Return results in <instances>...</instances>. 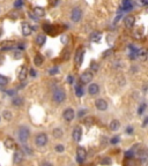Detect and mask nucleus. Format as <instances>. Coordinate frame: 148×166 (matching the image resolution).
<instances>
[{
    "label": "nucleus",
    "instance_id": "obj_19",
    "mask_svg": "<svg viewBox=\"0 0 148 166\" xmlns=\"http://www.w3.org/2000/svg\"><path fill=\"white\" fill-rule=\"evenodd\" d=\"M4 144H5V147H6L7 149H14V148H15V142H14L12 138H7Z\"/></svg>",
    "mask_w": 148,
    "mask_h": 166
},
{
    "label": "nucleus",
    "instance_id": "obj_27",
    "mask_svg": "<svg viewBox=\"0 0 148 166\" xmlns=\"http://www.w3.org/2000/svg\"><path fill=\"white\" fill-rule=\"evenodd\" d=\"M101 164H103V165H109V164H111V159H110L109 157H104V158L101 160Z\"/></svg>",
    "mask_w": 148,
    "mask_h": 166
},
{
    "label": "nucleus",
    "instance_id": "obj_28",
    "mask_svg": "<svg viewBox=\"0 0 148 166\" xmlns=\"http://www.w3.org/2000/svg\"><path fill=\"white\" fill-rule=\"evenodd\" d=\"M137 3H138L140 7H145V6H147L148 0H137Z\"/></svg>",
    "mask_w": 148,
    "mask_h": 166
},
{
    "label": "nucleus",
    "instance_id": "obj_40",
    "mask_svg": "<svg viewBox=\"0 0 148 166\" xmlns=\"http://www.w3.org/2000/svg\"><path fill=\"white\" fill-rule=\"evenodd\" d=\"M67 80H68V83H71V84L73 83V77H72V76H68V78H67Z\"/></svg>",
    "mask_w": 148,
    "mask_h": 166
},
{
    "label": "nucleus",
    "instance_id": "obj_17",
    "mask_svg": "<svg viewBox=\"0 0 148 166\" xmlns=\"http://www.w3.org/2000/svg\"><path fill=\"white\" fill-rule=\"evenodd\" d=\"M45 42H46V36H44V35H38V36L36 37V43H37V45L43 46Z\"/></svg>",
    "mask_w": 148,
    "mask_h": 166
},
{
    "label": "nucleus",
    "instance_id": "obj_12",
    "mask_svg": "<svg viewBox=\"0 0 148 166\" xmlns=\"http://www.w3.org/2000/svg\"><path fill=\"white\" fill-rule=\"evenodd\" d=\"M31 33H32L31 26L27 22H23L22 23V33H23V36H29Z\"/></svg>",
    "mask_w": 148,
    "mask_h": 166
},
{
    "label": "nucleus",
    "instance_id": "obj_11",
    "mask_svg": "<svg viewBox=\"0 0 148 166\" xmlns=\"http://www.w3.org/2000/svg\"><path fill=\"white\" fill-rule=\"evenodd\" d=\"M23 160V152L21 150H16L14 152V163L15 164H20Z\"/></svg>",
    "mask_w": 148,
    "mask_h": 166
},
{
    "label": "nucleus",
    "instance_id": "obj_22",
    "mask_svg": "<svg viewBox=\"0 0 148 166\" xmlns=\"http://www.w3.org/2000/svg\"><path fill=\"white\" fill-rule=\"evenodd\" d=\"M138 57H139V59L141 61H146V59H147V52H146V50L138 51Z\"/></svg>",
    "mask_w": 148,
    "mask_h": 166
},
{
    "label": "nucleus",
    "instance_id": "obj_5",
    "mask_svg": "<svg viewBox=\"0 0 148 166\" xmlns=\"http://www.w3.org/2000/svg\"><path fill=\"white\" fill-rule=\"evenodd\" d=\"M35 143H36V145H38V147H44V145L48 143V136H46V134H44V133L38 134V135L36 136Z\"/></svg>",
    "mask_w": 148,
    "mask_h": 166
},
{
    "label": "nucleus",
    "instance_id": "obj_20",
    "mask_svg": "<svg viewBox=\"0 0 148 166\" xmlns=\"http://www.w3.org/2000/svg\"><path fill=\"white\" fill-rule=\"evenodd\" d=\"M12 104H13L14 106H21V105L23 104V98H22V97L16 96V97H14V98H13Z\"/></svg>",
    "mask_w": 148,
    "mask_h": 166
},
{
    "label": "nucleus",
    "instance_id": "obj_41",
    "mask_svg": "<svg viewBox=\"0 0 148 166\" xmlns=\"http://www.w3.org/2000/svg\"><path fill=\"white\" fill-rule=\"evenodd\" d=\"M85 114H86V110H82V111L80 112V114H79V115H80V117H82V115H85Z\"/></svg>",
    "mask_w": 148,
    "mask_h": 166
},
{
    "label": "nucleus",
    "instance_id": "obj_30",
    "mask_svg": "<svg viewBox=\"0 0 148 166\" xmlns=\"http://www.w3.org/2000/svg\"><path fill=\"white\" fill-rule=\"evenodd\" d=\"M112 53H114V50H111V49H110V50H108V51H105V52H104V53L102 54V57H103V58H107V57H109V56H111Z\"/></svg>",
    "mask_w": 148,
    "mask_h": 166
},
{
    "label": "nucleus",
    "instance_id": "obj_16",
    "mask_svg": "<svg viewBox=\"0 0 148 166\" xmlns=\"http://www.w3.org/2000/svg\"><path fill=\"white\" fill-rule=\"evenodd\" d=\"M27 76H28V69H27L26 67H22V68L20 69V72H19V80L25 81Z\"/></svg>",
    "mask_w": 148,
    "mask_h": 166
},
{
    "label": "nucleus",
    "instance_id": "obj_37",
    "mask_svg": "<svg viewBox=\"0 0 148 166\" xmlns=\"http://www.w3.org/2000/svg\"><path fill=\"white\" fill-rule=\"evenodd\" d=\"M29 15H30V17H31L32 20H35V21H36V20H38V17H37V16H35V15H34L32 13H30Z\"/></svg>",
    "mask_w": 148,
    "mask_h": 166
},
{
    "label": "nucleus",
    "instance_id": "obj_15",
    "mask_svg": "<svg viewBox=\"0 0 148 166\" xmlns=\"http://www.w3.org/2000/svg\"><path fill=\"white\" fill-rule=\"evenodd\" d=\"M82 60H83V51L80 49V50H78L76 53H75V61H76L78 65H81Z\"/></svg>",
    "mask_w": 148,
    "mask_h": 166
},
{
    "label": "nucleus",
    "instance_id": "obj_26",
    "mask_svg": "<svg viewBox=\"0 0 148 166\" xmlns=\"http://www.w3.org/2000/svg\"><path fill=\"white\" fill-rule=\"evenodd\" d=\"M52 134H53V136H55L56 138H60V137L62 136V131H61L60 128H56Z\"/></svg>",
    "mask_w": 148,
    "mask_h": 166
},
{
    "label": "nucleus",
    "instance_id": "obj_36",
    "mask_svg": "<svg viewBox=\"0 0 148 166\" xmlns=\"http://www.w3.org/2000/svg\"><path fill=\"white\" fill-rule=\"evenodd\" d=\"M41 166H52V164L49 163V162H44V163H42V165Z\"/></svg>",
    "mask_w": 148,
    "mask_h": 166
},
{
    "label": "nucleus",
    "instance_id": "obj_29",
    "mask_svg": "<svg viewBox=\"0 0 148 166\" xmlns=\"http://www.w3.org/2000/svg\"><path fill=\"white\" fill-rule=\"evenodd\" d=\"M4 117H5L6 120H11V119H12V113H11L9 111H5V112H4Z\"/></svg>",
    "mask_w": 148,
    "mask_h": 166
},
{
    "label": "nucleus",
    "instance_id": "obj_6",
    "mask_svg": "<svg viewBox=\"0 0 148 166\" xmlns=\"http://www.w3.org/2000/svg\"><path fill=\"white\" fill-rule=\"evenodd\" d=\"M76 156H78V162H79V163H82V162L85 160L86 156H87L86 149H85L83 147H79V148L76 149Z\"/></svg>",
    "mask_w": 148,
    "mask_h": 166
},
{
    "label": "nucleus",
    "instance_id": "obj_32",
    "mask_svg": "<svg viewBox=\"0 0 148 166\" xmlns=\"http://www.w3.org/2000/svg\"><path fill=\"white\" fill-rule=\"evenodd\" d=\"M58 73V68L57 67H55V68H52L51 70H50V75H55V74H57Z\"/></svg>",
    "mask_w": 148,
    "mask_h": 166
},
{
    "label": "nucleus",
    "instance_id": "obj_8",
    "mask_svg": "<svg viewBox=\"0 0 148 166\" xmlns=\"http://www.w3.org/2000/svg\"><path fill=\"white\" fill-rule=\"evenodd\" d=\"M134 23H135V17H134L133 15H128V16H126V17L124 19V26H125L127 29L133 28Z\"/></svg>",
    "mask_w": 148,
    "mask_h": 166
},
{
    "label": "nucleus",
    "instance_id": "obj_38",
    "mask_svg": "<svg viewBox=\"0 0 148 166\" xmlns=\"http://www.w3.org/2000/svg\"><path fill=\"white\" fill-rule=\"evenodd\" d=\"M127 133L128 134L133 133V128H132V127H127Z\"/></svg>",
    "mask_w": 148,
    "mask_h": 166
},
{
    "label": "nucleus",
    "instance_id": "obj_25",
    "mask_svg": "<svg viewBox=\"0 0 148 166\" xmlns=\"http://www.w3.org/2000/svg\"><path fill=\"white\" fill-rule=\"evenodd\" d=\"M8 84V78L6 76H2L0 75V87H5Z\"/></svg>",
    "mask_w": 148,
    "mask_h": 166
},
{
    "label": "nucleus",
    "instance_id": "obj_13",
    "mask_svg": "<svg viewBox=\"0 0 148 166\" xmlns=\"http://www.w3.org/2000/svg\"><path fill=\"white\" fill-rule=\"evenodd\" d=\"M88 92L91 95V96H95V95H97L98 92H100V87L97 85V84H95V83H93V84H90L88 87Z\"/></svg>",
    "mask_w": 148,
    "mask_h": 166
},
{
    "label": "nucleus",
    "instance_id": "obj_23",
    "mask_svg": "<svg viewBox=\"0 0 148 166\" xmlns=\"http://www.w3.org/2000/svg\"><path fill=\"white\" fill-rule=\"evenodd\" d=\"M34 63H35L36 66H42V64H43V57L41 54H37L35 57V59H34Z\"/></svg>",
    "mask_w": 148,
    "mask_h": 166
},
{
    "label": "nucleus",
    "instance_id": "obj_39",
    "mask_svg": "<svg viewBox=\"0 0 148 166\" xmlns=\"http://www.w3.org/2000/svg\"><path fill=\"white\" fill-rule=\"evenodd\" d=\"M30 75H31V76H36V73H35L34 69H30Z\"/></svg>",
    "mask_w": 148,
    "mask_h": 166
},
{
    "label": "nucleus",
    "instance_id": "obj_21",
    "mask_svg": "<svg viewBox=\"0 0 148 166\" xmlns=\"http://www.w3.org/2000/svg\"><path fill=\"white\" fill-rule=\"evenodd\" d=\"M119 127H120V122L118 120H112L110 122V129L111 131H118Z\"/></svg>",
    "mask_w": 148,
    "mask_h": 166
},
{
    "label": "nucleus",
    "instance_id": "obj_18",
    "mask_svg": "<svg viewBox=\"0 0 148 166\" xmlns=\"http://www.w3.org/2000/svg\"><path fill=\"white\" fill-rule=\"evenodd\" d=\"M101 38H102V33H98V31H95V33H93L90 35V39L93 42H100Z\"/></svg>",
    "mask_w": 148,
    "mask_h": 166
},
{
    "label": "nucleus",
    "instance_id": "obj_44",
    "mask_svg": "<svg viewBox=\"0 0 148 166\" xmlns=\"http://www.w3.org/2000/svg\"><path fill=\"white\" fill-rule=\"evenodd\" d=\"M14 92H15L14 90H8V91H7V94H8V95H14Z\"/></svg>",
    "mask_w": 148,
    "mask_h": 166
},
{
    "label": "nucleus",
    "instance_id": "obj_45",
    "mask_svg": "<svg viewBox=\"0 0 148 166\" xmlns=\"http://www.w3.org/2000/svg\"><path fill=\"white\" fill-rule=\"evenodd\" d=\"M0 35H1V31H0Z\"/></svg>",
    "mask_w": 148,
    "mask_h": 166
},
{
    "label": "nucleus",
    "instance_id": "obj_33",
    "mask_svg": "<svg viewBox=\"0 0 148 166\" xmlns=\"http://www.w3.org/2000/svg\"><path fill=\"white\" fill-rule=\"evenodd\" d=\"M145 108H146V105H145V104H142V105L140 106V108L138 110V113H139V114H141V113L144 112V110H145Z\"/></svg>",
    "mask_w": 148,
    "mask_h": 166
},
{
    "label": "nucleus",
    "instance_id": "obj_31",
    "mask_svg": "<svg viewBox=\"0 0 148 166\" xmlns=\"http://www.w3.org/2000/svg\"><path fill=\"white\" fill-rule=\"evenodd\" d=\"M64 150H65V147H64V145H61V144L56 145V151H58V152H62Z\"/></svg>",
    "mask_w": 148,
    "mask_h": 166
},
{
    "label": "nucleus",
    "instance_id": "obj_14",
    "mask_svg": "<svg viewBox=\"0 0 148 166\" xmlns=\"http://www.w3.org/2000/svg\"><path fill=\"white\" fill-rule=\"evenodd\" d=\"M34 15L37 17H42L45 15V9L43 7H35L34 8Z\"/></svg>",
    "mask_w": 148,
    "mask_h": 166
},
{
    "label": "nucleus",
    "instance_id": "obj_2",
    "mask_svg": "<svg viewBox=\"0 0 148 166\" xmlns=\"http://www.w3.org/2000/svg\"><path fill=\"white\" fill-rule=\"evenodd\" d=\"M30 136V132L27 127H21L19 131V140L21 143H26Z\"/></svg>",
    "mask_w": 148,
    "mask_h": 166
},
{
    "label": "nucleus",
    "instance_id": "obj_42",
    "mask_svg": "<svg viewBox=\"0 0 148 166\" xmlns=\"http://www.w3.org/2000/svg\"><path fill=\"white\" fill-rule=\"evenodd\" d=\"M93 67H94V69H95V70L97 69V66H96V63H91V68H93Z\"/></svg>",
    "mask_w": 148,
    "mask_h": 166
},
{
    "label": "nucleus",
    "instance_id": "obj_1",
    "mask_svg": "<svg viewBox=\"0 0 148 166\" xmlns=\"http://www.w3.org/2000/svg\"><path fill=\"white\" fill-rule=\"evenodd\" d=\"M52 98H53V101L57 103V104H61L65 98H66V94L62 89H56L53 91V95H52Z\"/></svg>",
    "mask_w": 148,
    "mask_h": 166
},
{
    "label": "nucleus",
    "instance_id": "obj_10",
    "mask_svg": "<svg viewBox=\"0 0 148 166\" xmlns=\"http://www.w3.org/2000/svg\"><path fill=\"white\" fill-rule=\"evenodd\" d=\"M95 106H96V108L100 110V111H105V110L108 108V103L104 99L100 98V99H97L95 101Z\"/></svg>",
    "mask_w": 148,
    "mask_h": 166
},
{
    "label": "nucleus",
    "instance_id": "obj_9",
    "mask_svg": "<svg viewBox=\"0 0 148 166\" xmlns=\"http://www.w3.org/2000/svg\"><path fill=\"white\" fill-rule=\"evenodd\" d=\"M81 136H82V129H81V127L76 126V127L73 129L72 137H73V140H74L75 142H80V140H81Z\"/></svg>",
    "mask_w": 148,
    "mask_h": 166
},
{
    "label": "nucleus",
    "instance_id": "obj_3",
    "mask_svg": "<svg viewBox=\"0 0 148 166\" xmlns=\"http://www.w3.org/2000/svg\"><path fill=\"white\" fill-rule=\"evenodd\" d=\"M81 17H82V10L79 7L73 8L71 12V20L73 22H79L81 20Z\"/></svg>",
    "mask_w": 148,
    "mask_h": 166
},
{
    "label": "nucleus",
    "instance_id": "obj_35",
    "mask_svg": "<svg viewBox=\"0 0 148 166\" xmlns=\"http://www.w3.org/2000/svg\"><path fill=\"white\" fill-rule=\"evenodd\" d=\"M14 56H15V59H18V58H21L22 53H21V52H15V53H14Z\"/></svg>",
    "mask_w": 148,
    "mask_h": 166
},
{
    "label": "nucleus",
    "instance_id": "obj_7",
    "mask_svg": "<svg viewBox=\"0 0 148 166\" xmlns=\"http://www.w3.org/2000/svg\"><path fill=\"white\" fill-rule=\"evenodd\" d=\"M62 117H64V119H65L67 122L72 121V120L74 119V117H75L74 110H72V108H66V110L64 111V114H62Z\"/></svg>",
    "mask_w": 148,
    "mask_h": 166
},
{
    "label": "nucleus",
    "instance_id": "obj_24",
    "mask_svg": "<svg viewBox=\"0 0 148 166\" xmlns=\"http://www.w3.org/2000/svg\"><path fill=\"white\" fill-rule=\"evenodd\" d=\"M75 94H76L78 97H81L83 95V88L81 85H76L75 87Z\"/></svg>",
    "mask_w": 148,
    "mask_h": 166
},
{
    "label": "nucleus",
    "instance_id": "obj_34",
    "mask_svg": "<svg viewBox=\"0 0 148 166\" xmlns=\"http://www.w3.org/2000/svg\"><path fill=\"white\" fill-rule=\"evenodd\" d=\"M118 142H119L118 136H116V137H114V138L111 140V143H112V144H116V143H118Z\"/></svg>",
    "mask_w": 148,
    "mask_h": 166
},
{
    "label": "nucleus",
    "instance_id": "obj_43",
    "mask_svg": "<svg viewBox=\"0 0 148 166\" xmlns=\"http://www.w3.org/2000/svg\"><path fill=\"white\" fill-rule=\"evenodd\" d=\"M66 37H67V36H62V38H61V42H62V43H65V42L67 40V38H66Z\"/></svg>",
    "mask_w": 148,
    "mask_h": 166
},
{
    "label": "nucleus",
    "instance_id": "obj_4",
    "mask_svg": "<svg viewBox=\"0 0 148 166\" xmlns=\"http://www.w3.org/2000/svg\"><path fill=\"white\" fill-rule=\"evenodd\" d=\"M93 77H94V73H93V72H89V70H86V72H83V73L81 74L80 81H81L82 84H86V83L91 82Z\"/></svg>",
    "mask_w": 148,
    "mask_h": 166
}]
</instances>
